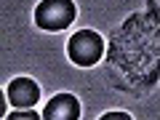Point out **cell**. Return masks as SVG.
<instances>
[{
    "mask_svg": "<svg viewBox=\"0 0 160 120\" xmlns=\"http://www.w3.org/2000/svg\"><path fill=\"white\" fill-rule=\"evenodd\" d=\"M11 120H38V118H43V112H35V109H13L11 115H8Z\"/></svg>",
    "mask_w": 160,
    "mask_h": 120,
    "instance_id": "5b68a950",
    "label": "cell"
},
{
    "mask_svg": "<svg viewBox=\"0 0 160 120\" xmlns=\"http://www.w3.org/2000/svg\"><path fill=\"white\" fill-rule=\"evenodd\" d=\"M67 53L80 67H93L104 53V40L93 29H78L67 43Z\"/></svg>",
    "mask_w": 160,
    "mask_h": 120,
    "instance_id": "7a4b0ae2",
    "label": "cell"
},
{
    "mask_svg": "<svg viewBox=\"0 0 160 120\" xmlns=\"http://www.w3.org/2000/svg\"><path fill=\"white\" fill-rule=\"evenodd\" d=\"M75 13L72 0H40L35 8V24L48 32H62L75 22Z\"/></svg>",
    "mask_w": 160,
    "mask_h": 120,
    "instance_id": "6da1fadb",
    "label": "cell"
},
{
    "mask_svg": "<svg viewBox=\"0 0 160 120\" xmlns=\"http://www.w3.org/2000/svg\"><path fill=\"white\" fill-rule=\"evenodd\" d=\"M46 120H78L80 118V102L72 93H56L43 109Z\"/></svg>",
    "mask_w": 160,
    "mask_h": 120,
    "instance_id": "277c9868",
    "label": "cell"
},
{
    "mask_svg": "<svg viewBox=\"0 0 160 120\" xmlns=\"http://www.w3.org/2000/svg\"><path fill=\"white\" fill-rule=\"evenodd\" d=\"M8 102L16 109H32L40 102V86L32 78H13L8 83Z\"/></svg>",
    "mask_w": 160,
    "mask_h": 120,
    "instance_id": "3957f363",
    "label": "cell"
},
{
    "mask_svg": "<svg viewBox=\"0 0 160 120\" xmlns=\"http://www.w3.org/2000/svg\"><path fill=\"white\" fill-rule=\"evenodd\" d=\"M131 120V115L128 112H107V115H102V120Z\"/></svg>",
    "mask_w": 160,
    "mask_h": 120,
    "instance_id": "8992f818",
    "label": "cell"
}]
</instances>
